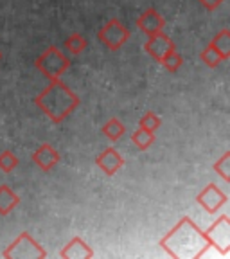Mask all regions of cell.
I'll use <instances>...</instances> for the list:
<instances>
[{
    "label": "cell",
    "instance_id": "obj_1",
    "mask_svg": "<svg viewBox=\"0 0 230 259\" xmlns=\"http://www.w3.org/2000/svg\"><path fill=\"white\" fill-rule=\"evenodd\" d=\"M209 245L205 232L191 218H182L160 239V247L174 259H200Z\"/></svg>",
    "mask_w": 230,
    "mask_h": 259
},
{
    "label": "cell",
    "instance_id": "obj_2",
    "mask_svg": "<svg viewBox=\"0 0 230 259\" xmlns=\"http://www.w3.org/2000/svg\"><path fill=\"white\" fill-rule=\"evenodd\" d=\"M81 99L76 92L65 85L63 81L51 79L49 87L34 97V105L41 110L53 122H63L70 113L79 106Z\"/></svg>",
    "mask_w": 230,
    "mask_h": 259
},
{
    "label": "cell",
    "instance_id": "obj_3",
    "mask_svg": "<svg viewBox=\"0 0 230 259\" xmlns=\"http://www.w3.org/2000/svg\"><path fill=\"white\" fill-rule=\"evenodd\" d=\"M34 67L40 74H43L49 81L58 79L70 69V60L61 53L56 45H49L43 53L34 61Z\"/></svg>",
    "mask_w": 230,
    "mask_h": 259
},
{
    "label": "cell",
    "instance_id": "obj_4",
    "mask_svg": "<svg viewBox=\"0 0 230 259\" xmlns=\"http://www.w3.org/2000/svg\"><path fill=\"white\" fill-rule=\"evenodd\" d=\"M6 259H13V257H18V259H45L47 257V252L43 250L40 243L36 239L32 238L29 232H22L15 241L9 245L8 248L4 250Z\"/></svg>",
    "mask_w": 230,
    "mask_h": 259
},
{
    "label": "cell",
    "instance_id": "obj_5",
    "mask_svg": "<svg viewBox=\"0 0 230 259\" xmlns=\"http://www.w3.org/2000/svg\"><path fill=\"white\" fill-rule=\"evenodd\" d=\"M129 38H131V32L119 18H110L97 32V40L106 45L110 51H119L122 45L128 44Z\"/></svg>",
    "mask_w": 230,
    "mask_h": 259
},
{
    "label": "cell",
    "instance_id": "obj_6",
    "mask_svg": "<svg viewBox=\"0 0 230 259\" xmlns=\"http://www.w3.org/2000/svg\"><path fill=\"white\" fill-rule=\"evenodd\" d=\"M209 245L216 247L225 257L230 255V220L226 214H221L205 231Z\"/></svg>",
    "mask_w": 230,
    "mask_h": 259
},
{
    "label": "cell",
    "instance_id": "obj_7",
    "mask_svg": "<svg viewBox=\"0 0 230 259\" xmlns=\"http://www.w3.org/2000/svg\"><path fill=\"white\" fill-rule=\"evenodd\" d=\"M196 203H200L209 214H216L226 203V194L216 184H209L202 193L196 194Z\"/></svg>",
    "mask_w": 230,
    "mask_h": 259
},
{
    "label": "cell",
    "instance_id": "obj_8",
    "mask_svg": "<svg viewBox=\"0 0 230 259\" xmlns=\"http://www.w3.org/2000/svg\"><path fill=\"white\" fill-rule=\"evenodd\" d=\"M135 24H137L139 31H142L144 34H148V36H153L157 32L164 31V27H166V18H164L155 8H150L139 16Z\"/></svg>",
    "mask_w": 230,
    "mask_h": 259
},
{
    "label": "cell",
    "instance_id": "obj_9",
    "mask_svg": "<svg viewBox=\"0 0 230 259\" xmlns=\"http://www.w3.org/2000/svg\"><path fill=\"white\" fill-rule=\"evenodd\" d=\"M96 164L105 175L113 177V175L117 173L121 167H124V157H122V155L119 153L115 148H112V146H110V148L103 150L101 155L96 158Z\"/></svg>",
    "mask_w": 230,
    "mask_h": 259
},
{
    "label": "cell",
    "instance_id": "obj_10",
    "mask_svg": "<svg viewBox=\"0 0 230 259\" xmlns=\"http://www.w3.org/2000/svg\"><path fill=\"white\" fill-rule=\"evenodd\" d=\"M174 47H176V45L173 44V40H171L164 31H160V32H157V34H153V36H150L148 38V41L144 44V51L157 61H160L162 56Z\"/></svg>",
    "mask_w": 230,
    "mask_h": 259
},
{
    "label": "cell",
    "instance_id": "obj_11",
    "mask_svg": "<svg viewBox=\"0 0 230 259\" xmlns=\"http://www.w3.org/2000/svg\"><path fill=\"white\" fill-rule=\"evenodd\" d=\"M60 158H61L60 153H58L49 142H43L41 146H38L36 151L32 153V162H34L41 171H45V173L53 169L58 162H60Z\"/></svg>",
    "mask_w": 230,
    "mask_h": 259
},
{
    "label": "cell",
    "instance_id": "obj_12",
    "mask_svg": "<svg viewBox=\"0 0 230 259\" xmlns=\"http://www.w3.org/2000/svg\"><path fill=\"white\" fill-rule=\"evenodd\" d=\"M60 257L61 259H92L94 250L79 238V236H76V238H72V241H69L63 247Z\"/></svg>",
    "mask_w": 230,
    "mask_h": 259
},
{
    "label": "cell",
    "instance_id": "obj_13",
    "mask_svg": "<svg viewBox=\"0 0 230 259\" xmlns=\"http://www.w3.org/2000/svg\"><path fill=\"white\" fill-rule=\"evenodd\" d=\"M20 203V196L9 186H0V216H8L16 205Z\"/></svg>",
    "mask_w": 230,
    "mask_h": 259
},
{
    "label": "cell",
    "instance_id": "obj_14",
    "mask_svg": "<svg viewBox=\"0 0 230 259\" xmlns=\"http://www.w3.org/2000/svg\"><path fill=\"white\" fill-rule=\"evenodd\" d=\"M209 45L223 58V61L228 60L230 58V31L228 29H221V31L210 40Z\"/></svg>",
    "mask_w": 230,
    "mask_h": 259
},
{
    "label": "cell",
    "instance_id": "obj_15",
    "mask_svg": "<svg viewBox=\"0 0 230 259\" xmlns=\"http://www.w3.org/2000/svg\"><path fill=\"white\" fill-rule=\"evenodd\" d=\"M101 132H103V135L108 139V141L117 142L119 139L126 134V126L122 124V121L119 117H112V119H108L105 124H103Z\"/></svg>",
    "mask_w": 230,
    "mask_h": 259
},
{
    "label": "cell",
    "instance_id": "obj_16",
    "mask_svg": "<svg viewBox=\"0 0 230 259\" xmlns=\"http://www.w3.org/2000/svg\"><path fill=\"white\" fill-rule=\"evenodd\" d=\"M86 45H88V41H86V38L81 34V32H72L67 40H65L63 47L65 51L69 54H72V56H77V54H81L83 51L86 49Z\"/></svg>",
    "mask_w": 230,
    "mask_h": 259
},
{
    "label": "cell",
    "instance_id": "obj_17",
    "mask_svg": "<svg viewBox=\"0 0 230 259\" xmlns=\"http://www.w3.org/2000/svg\"><path fill=\"white\" fill-rule=\"evenodd\" d=\"M160 63H162V67H164L166 70H169V72H178L180 67L183 65V58H182V54L176 51V47H174L162 56Z\"/></svg>",
    "mask_w": 230,
    "mask_h": 259
},
{
    "label": "cell",
    "instance_id": "obj_18",
    "mask_svg": "<svg viewBox=\"0 0 230 259\" xmlns=\"http://www.w3.org/2000/svg\"><path fill=\"white\" fill-rule=\"evenodd\" d=\"M155 134L153 132H148V130H135L133 134H131V142H133L135 146H137L139 150H148V148H151L155 142Z\"/></svg>",
    "mask_w": 230,
    "mask_h": 259
},
{
    "label": "cell",
    "instance_id": "obj_19",
    "mask_svg": "<svg viewBox=\"0 0 230 259\" xmlns=\"http://www.w3.org/2000/svg\"><path fill=\"white\" fill-rule=\"evenodd\" d=\"M162 126V119L160 115H157L155 112H146L141 119H139V128L148 130V132H157L158 128Z\"/></svg>",
    "mask_w": 230,
    "mask_h": 259
},
{
    "label": "cell",
    "instance_id": "obj_20",
    "mask_svg": "<svg viewBox=\"0 0 230 259\" xmlns=\"http://www.w3.org/2000/svg\"><path fill=\"white\" fill-rule=\"evenodd\" d=\"M20 160L13 153L11 150H4L0 153V171H4V173H13V171L18 167Z\"/></svg>",
    "mask_w": 230,
    "mask_h": 259
},
{
    "label": "cell",
    "instance_id": "obj_21",
    "mask_svg": "<svg viewBox=\"0 0 230 259\" xmlns=\"http://www.w3.org/2000/svg\"><path fill=\"white\" fill-rule=\"evenodd\" d=\"M200 58H202V61L209 67V69H216V67H219V65L223 63V58L219 56L210 45H207L202 53H200Z\"/></svg>",
    "mask_w": 230,
    "mask_h": 259
},
{
    "label": "cell",
    "instance_id": "obj_22",
    "mask_svg": "<svg viewBox=\"0 0 230 259\" xmlns=\"http://www.w3.org/2000/svg\"><path fill=\"white\" fill-rule=\"evenodd\" d=\"M228 164H230V151H226V153H223V157L216 162L214 166H212L216 173H218L219 177L225 180V182H230V167H228Z\"/></svg>",
    "mask_w": 230,
    "mask_h": 259
},
{
    "label": "cell",
    "instance_id": "obj_23",
    "mask_svg": "<svg viewBox=\"0 0 230 259\" xmlns=\"http://www.w3.org/2000/svg\"><path fill=\"white\" fill-rule=\"evenodd\" d=\"M198 2L207 9V11H216V9L221 8V6L225 4L226 0H198Z\"/></svg>",
    "mask_w": 230,
    "mask_h": 259
},
{
    "label": "cell",
    "instance_id": "obj_24",
    "mask_svg": "<svg viewBox=\"0 0 230 259\" xmlns=\"http://www.w3.org/2000/svg\"><path fill=\"white\" fill-rule=\"evenodd\" d=\"M0 60H2V53H0Z\"/></svg>",
    "mask_w": 230,
    "mask_h": 259
}]
</instances>
